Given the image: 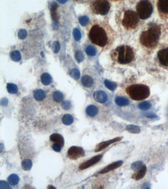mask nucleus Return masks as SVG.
<instances>
[{
	"label": "nucleus",
	"mask_w": 168,
	"mask_h": 189,
	"mask_svg": "<svg viewBox=\"0 0 168 189\" xmlns=\"http://www.w3.org/2000/svg\"><path fill=\"white\" fill-rule=\"evenodd\" d=\"M161 33L160 27L157 24H152L141 33L140 39L141 44L146 48H154L157 45Z\"/></svg>",
	"instance_id": "f257e3e1"
},
{
	"label": "nucleus",
	"mask_w": 168,
	"mask_h": 189,
	"mask_svg": "<svg viewBox=\"0 0 168 189\" xmlns=\"http://www.w3.org/2000/svg\"><path fill=\"white\" fill-rule=\"evenodd\" d=\"M112 33H108V31L102 26L96 24L90 29L89 38L93 44L99 47H104L107 46L112 39L109 36Z\"/></svg>",
	"instance_id": "f03ea898"
},
{
	"label": "nucleus",
	"mask_w": 168,
	"mask_h": 189,
	"mask_svg": "<svg viewBox=\"0 0 168 189\" xmlns=\"http://www.w3.org/2000/svg\"><path fill=\"white\" fill-rule=\"evenodd\" d=\"M135 57L133 48L127 45H121L117 47L113 51V60L122 65L131 63Z\"/></svg>",
	"instance_id": "7ed1b4c3"
},
{
	"label": "nucleus",
	"mask_w": 168,
	"mask_h": 189,
	"mask_svg": "<svg viewBox=\"0 0 168 189\" xmlns=\"http://www.w3.org/2000/svg\"><path fill=\"white\" fill-rule=\"evenodd\" d=\"M126 91L132 100L137 101L147 99L150 94L149 87L144 84H133L128 87Z\"/></svg>",
	"instance_id": "20e7f679"
},
{
	"label": "nucleus",
	"mask_w": 168,
	"mask_h": 189,
	"mask_svg": "<svg viewBox=\"0 0 168 189\" xmlns=\"http://www.w3.org/2000/svg\"><path fill=\"white\" fill-rule=\"evenodd\" d=\"M139 18L137 13L135 11L130 10L126 11L122 21L123 27L127 30L135 29L139 24Z\"/></svg>",
	"instance_id": "39448f33"
},
{
	"label": "nucleus",
	"mask_w": 168,
	"mask_h": 189,
	"mask_svg": "<svg viewBox=\"0 0 168 189\" xmlns=\"http://www.w3.org/2000/svg\"><path fill=\"white\" fill-rule=\"evenodd\" d=\"M137 13L140 18L146 19L150 17L153 12V6L149 0H141L136 7Z\"/></svg>",
	"instance_id": "423d86ee"
},
{
	"label": "nucleus",
	"mask_w": 168,
	"mask_h": 189,
	"mask_svg": "<svg viewBox=\"0 0 168 189\" xmlns=\"http://www.w3.org/2000/svg\"><path fill=\"white\" fill-rule=\"evenodd\" d=\"M110 8V4L108 0H95L92 5L93 12L101 15L108 14Z\"/></svg>",
	"instance_id": "0eeeda50"
},
{
	"label": "nucleus",
	"mask_w": 168,
	"mask_h": 189,
	"mask_svg": "<svg viewBox=\"0 0 168 189\" xmlns=\"http://www.w3.org/2000/svg\"><path fill=\"white\" fill-rule=\"evenodd\" d=\"M81 82L83 87L88 91H92L96 84V79L93 75V72H85L81 77Z\"/></svg>",
	"instance_id": "6e6552de"
},
{
	"label": "nucleus",
	"mask_w": 168,
	"mask_h": 189,
	"mask_svg": "<svg viewBox=\"0 0 168 189\" xmlns=\"http://www.w3.org/2000/svg\"><path fill=\"white\" fill-rule=\"evenodd\" d=\"M67 155L70 159L77 160L84 156L85 151L82 147L73 146L70 148Z\"/></svg>",
	"instance_id": "1a4fd4ad"
},
{
	"label": "nucleus",
	"mask_w": 168,
	"mask_h": 189,
	"mask_svg": "<svg viewBox=\"0 0 168 189\" xmlns=\"http://www.w3.org/2000/svg\"><path fill=\"white\" fill-rule=\"evenodd\" d=\"M102 155H98L97 156H94L85 162L83 163V164H81L80 165L78 168L80 170H84L89 168L99 162L102 158Z\"/></svg>",
	"instance_id": "9d476101"
},
{
	"label": "nucleus",
	"mask_w": 168,
	"mask_h": 189,
	"mask_svg": "<svg viewBox=\"0 0 168 189\" xmlns=\"http://www.w3.org/2000/svg\"><path fill=\"white\" fill-rule=\"evenodd\" d=\"M93 98L96 102L100 104H105L108 101L107 93L103 90H97L93 94Z\"/></svg>",
	"instance_id": "9b49d317"
},
{
	"label": "nucleus",
	"mask_w": 168,
	"mask_h": 189,
	"mask_svg": "<svg viewBox=\"0 0 168 189\" xmlns=\"http://www.w3.org/2000/svg\"><path fill=\"white\" fill-rule=\"evenodd\" d=\"M157 56L161 65L168 67V48H164L159 50Z\"/></svg>",
	"instance_id": "f8f14e48"
},
{
	"label": "nucleus",
	"mask_w": 168,
	"mask_h": 189,
	"mask_svg": "<svg viewBox=\"0 0 168 189\" xmlns=\"http://www.w3.org/2000/svg\"><path fill=\"white\" fill-rule=\"evenodd\" d=\"M122 139V137H116V138H113L112 140L103 141V142L100 143L99 144L96 146V148L95 149V152H100L101 151H102L104 149H105L106 147L110 145L111 144L118 142V141H120Z\"/></svg>",
	"instance_id": "ddd939ff"
},
{
	"label": "nucleus",
	"mask_w": 168,
	"mask_h": 189,
	"mask_svg": "<svg viewBox=\"0 0 168 189\" xmlns=\"http://www.w3.org/2000/svg\"><path fill=\"white\" fill-rule=\"evenodd\" d=\"M158 9L162 16L168 17V0H158Z\"/></svg>",
	"instance_id": "4468645a"
},
{
	"label": "nucleus",
	"mask_w": 168,
	"mask_h": 189,
	"mask_svg": "<svg viewBox=\"0 0 168 189\" xmlns=\"http://www.w3.org/2000/svg\"><path fill=\"white\" fill-rule=\"evenodd\" d=\"M99 107L95 105H88L85 109V113L90 118L96 119L99 113Z\"/></svg>",
	"instance_id": "2eb2a0df"
},
{
	"label": "nucleus",
	"mask_w": 168,
	"mask_h": 189,
	"mask_svg": "<svg viewBox=\"0 0 168 189\" xmlns=\"http://www.w3.org/2000/svg\"><path fill=\"white\" fill-rule=\"evenodd\" d=\"M123 161H118L117 162L113 163L111 164L108 165L107 167H105V168H103V170H101V171H99L98 173L99 174H105L107 173L112 171L113 170H116V168H118L120 166H121L123 164Z\"/></svg>",
	"instance_id": "dca6fc26"
},
{
	"label": "nucleus",
	"mask_w": 168,
	"mask_h": 189,
	"mask_svg": "<svg viewBox=\"0 0 168 189\" xmlns=\"http://www.w3.org/2000/svg\"><path fill=\"white\" fill-rule=\"evenodd\" d=\"M147 170V168L145 165H143V167L140 170L136 171V173L132 175V178L136 181L141 180L146 175Z\"/></svg>",
	"instance_id": "f3484780"
},
{
	"label": "nucleus",
	"mask_w": 168,
	"mask_h": 189,
	"mask_svg": "<svg viewBox=\"0 0 168 189\" xmlns=\"http://www.w3.org/2000/svg\"><path fill=\"white\" fill-rule=\"evenodd\" d=\"M50 140L53 143H58L61 144L62 146L64 145V139L62 135L58 133H54L50 136Z\"/></svg>",
	"instance_id": "a211bd4d"
},
{
	"label": "nucleus",
	"mask_w": 168,
	"mask_h": 189,
	"mask_svg": "<svg viewBox=\"0 0 168 189\" xmlns=\"http://www.w3.org/2000/svg\"><path fill=\"white\" fill-rule=\"evenodd\" d=\"M46 93L45 91L42 89H37L33 92V96L36 100L42 101L46 97Z\"/></svg>",
	"instance_id": "6ab92c4d"
},
{
	"label": "nucleus",
	"mask_w": 168,
	"mask_h": 189,
	"mask_svg": "<svg viewBox=\"0 0 168 189\" xmlns=\"http://www.w3.org/2000/svg\"><path fill=\"white\" fill-rule=\"evenodd\" d=\"M41 82L44 85H50L52 82V77L48 73H44L41 77Z\"/></svg>",
	"instance_id": "aec40b11"
},
{
	"label": "nucleus",
	"mask_w": 168,
	"mask_h": 189,
	"mask_svg": "<svg viewBox=\"0 0 168 189\" xmlns=\"http://www.w3.org/2000/svg\"><path fill=\"white\" fill-rule=\"evenodd\" d=\"M116 104L120 107H125L129 104V100L123 97H117L115 99Z\"/></svg>",
	"instance_id": "412c9836"
},
{
	"label": "nucleus",
	"mask_w": 168,
	"mask_h": 189,
	"mask_svg": "<svg viewBox=\"0 0 168 189\" xmlns=\"http://www.w3.org/2000/svg\"><path fill=\"white\" fill-rule=\"evenodd\" d=\"M19 180V177L16 174H11L8 178V182L11 186H16L18 184Z\"/></svg>",
	"instance_id": "4be33fe9"
},
{
	"label": "nucleus",
	"mask_w": 168,
	"mask_h": 189,
	"mask_svg": "<svg viewBox=\"0 0 168 189\" xmlns=\"http://www.w3.org/2000/svg\"><path fill=\"white\" fill-rule=\"evenodd\" d=\"M62 121L64 124L66 126H70L74 122V118L71 114H66L63 116Z\"/></svg>",
	"instance_id": "5701e85b"
},
{
	"label": "nucleus",
	"mask_w": 168,
	"mask_h": 189,
	"mask_svg": "<svg viewBox=\"0 0 168 189\" xmlns=\"http://www.w3.org/2000/svg\"><path fill=\"white\" fill-rule=\"evenodd\" d=\"M52 98L54 102L59 103L63 102L64 99V96L63 93L59 91H56L54 92L52 94Z\"/></svg>",
	"instance_id": "b1692460"
},
{
	"label": "nucleus",
	"mask_w": 168,
	"mask_h": 189,
	"mask_svg": "<svg viewBox=\"0 0 168 189\" xmlns=\"http://www.w3.org/2000/svg\"><path fill=\"white\" fill-rule=\"evenodd\" d=\"M85 52L87 55L90 57H93L96 55L97 53V50L93 45H88L85 47Z\"/></svg>",
	"instance_id": "393cba45"
},
{
	"label": "nucleus",
	"mask_w": 168,
	"mask_h": 189,
	"mask_svg": "<svg viewBox=\"0 0 168 189\" xmlns=\"http://www.w3.org/2000/svg\"><path fill=\"white\" fill-rule=\"evenodd\" d=\"M33 165V163L31 160L29 159L23 160L21 163V167L23 170L26 171L29 170L31 169Z\"/></svg>",
	"instance_id": "a878e982"
},
{
	"label": "nucleus",
	"mask_w": 168,
	"mask_h": 189,
	"mask_svg": "<svg viewBox=\"0 0 168 189\" xmlns=\"http://www.w3.org/2000/svg\"><path fill=\"white\" fill-rule=\"evenodd\" d=\"M6 89L9 93L11 94H16L18 93V88L16 84L9 83L6 85Z\"/></svg>",
	"instance_id": "bb28decb"
},
{
	"label": "nucleus",
	"mask_w": 168,
	"mask_h": 189,
	"mask_svg": "<svg viewBox=\"0 0 168 189\" xmlns=\"http://www.w3.org/2000/svg\"><path fill=\"white\" fill-rule=\"evenodd\" d=\"M126 130L131 134H139L141 132V129L138 126L134 125H129L126 127Z\"/></svg>",
	"instance_id": "cd10ccee"
},
{
	"label": "nucleus",
	"mask_w": 168,
	"mask_h": 189,
	"mask_svg": "<svg viewBox=\"0 0 168 189\" xmlns=\"http://www.w3.org/2000/svg\"><path fill=\"white\" fill-rule=\"evenodd\" d=\"M104 84L107 88L108 89L111 91H114L117 87V84H116V83L111 82L108 80L106 79L104 81Z\"/></svg>",
	"instance_id": "c85d7f7f"
},
{
	"label": "nucleus",
	"mask_w": 168,
	"mask_h": 189,
	"mask_svg": "<svg viewBox=\"0 0 168 189\" xmlns=\"http://www.w3.org/2000/svg\"><path fill=\"white\" fill-rule=\"evenodd\" d=\"M69 75L74 79L78 80L80 77V73L78 69H73L70 72Z\"/></svg>",
	"instance_id": "c756f323"
},
{
	"label": "nucleus",
	"mask_w": 168,
	"mask_h": 189,
	"mask_svg": "<svg viewBox=\"0 0 168 189\" xmlns=\"http://www.w3.org/2000/svg\"><path fill=\"white\" fill-rule=\"evenodd\" d=\"M11 60L14 61H19L21 59V53L18 50L12 51V52L11 53Z\"/></svg>",
	"instance_id": "7c9ffc66"
},
{
	"label": "nucleus",
	"mask_w": 168,
	"mask_h": 189,
	"mask_svg": "<svg viewBox=\"0 0 168 189\" xmlns=\"http://www.w3.org/2000/svg\"><path fill=\"white\" fill-rule=\"evenodd\" d=\"M51 16L52 17L53 19L56 21L57 20V15L56 14V10H57V4L55 2H53L51 5Z\"/></svg>",
	"instance_id": "2f4dec72"
},
{
	"label": "nucleus",
	"mask_w": 168,
	"mask_h": 189,
	"mask_svg": "<svg viewBox=\"0 0 168 189\" xmlns=\"http://www.w3.org/2000/svg\"><path fill=\"white\" fill-rule=\"evenodd\" d=\"M139 108L142 110H147L151 107V104L147 101H144L139 104Z\"/></svg>",
	"instance_id": "473e14b6"
},
{
	"label": "nucleus",
	"mask_w": 168,
	"mask_h": 189,
	"mask_svg": "<svg viewBox=\"0 0 168 189\" xmlns=\"http://www.w3.org/2000/svg\"><path fill=\"white\" fill-rule=\"evenodd\" d=\"M75 58L78 63H81L84 60V55L82 51L77 50L75 52Z\"/></svg>",
	"instance_id": "72a5a7b5"
},
{
	"label": "nucleus",
	"mask_w": 168,
	"mask_h": 189,
	"mask_svg": "<svg viewBox=\"0 0 168 189\" xmlns=\"http://www.w3.org/2000/svg\"><path fill=\"white\" fill-rule=\"evenodd\" d=\"M73 36L74 39L77 42L80 41L81 39V34L80 30L78 28H75L73 30Z\"/></svg>",
	"instance_id": "f704fd0d"
},
{
	"label": "nucleus",
	"mask_w": 168,
	"mask_h": 189,
	"mask_svg": "<svg viewBox=\"0 0 168 189\" xmlns=\"http://www.w3.org/2000/svg\"><path fill=\"white\" fill-rule=\"evenodd\" d=\"M143 163L141 161H137L136 162H134L131 165V168L132 170L137 171L139 170H140L141 167H143Z\"/></svg>",
	"instance_id": "c9c22d12"
},
{
	"label": "nucleus",
	"mask_w": 168,
	"mask_h": 189,
	"mask_svg": "<svg viewBox=\"0 0 168 189\" xmlns=\"http://www.w3.org/2000/svg\"><path fill=\"white\" fill-rule=\"evenodd\" d=\"M79 22L81 26H85L88 24L89 22V19L88 17L86 16V15L82 16L79 18Z\"/></svg>",
	"instance_id": "e433bc0d"
},
{
	"label": "nucleus",
	"mask_w": 168,
	"mask_h": 189,
	"mask_svg": "<svg viewBox=\"0 0 168 189\" xmlns=\"http://www.w3.org/2000/svg\"><path fill=\"white\" fill-rule=\"evenodd\" d=\"M72 107V104L69 101H64L62 104V107L65 110H69Z\"/></svg>",
	"instance_id": "4c0bfd02"
},
{
	"label": "nucleus",
	"mask_w": 168,
	"mask_h": 189,
	"mask_svg": "<svg viewBox=\"0 0 168 189\" xmlns=\"http://www.w3.org/2000/svg\"><path fill=\"white\" fill-rule=\"evenodd\" d=\"M18 38L20 39H24L27 37V32L24 29H20L18 31Z\"/></svg>",
	"instance_id": "58836bf2"
},
{
	"label": "nucleus",
	"mask_w": 168,
	"mask_h": 189,
	"mask_svg": "<svg viewBox=\"0 0 168 189\" xmlns=\"http://www.w3.org/2000/svg\"><path fill=\"white\" fill-rule=\"evenodd\" d=\"M52 49L54 53H57L60 50V44L58 42H54L52 45Z\"/></svg>",
	"instance_id": "ea45409f"
},
{
	"label": "nucleus",
	"mask_w": 168,
	"mask_h": 189,
	"mask_svg": "<svg viewBox=\"0 0 168 189\" xmlns=\"http://www.w3.org/2000/svg\"><path fill=\"white\" fill-rule=\"evenodd\" d=\"M62 147H63V146H62L61 144L58 143H54V144H53L52 146L53 150H54V151L56 152H61Z\"/></svg>",
	"instance_id": "a19ab883"
},
{
	"label": "nucleus",
	"mask_w": 168,
	"mask_h": 189,
	"mask_svg": "<svg viewBox=\"0 0 168 189\" xmlns=\"http://www.w3.org/2000/svg\"><path fill=\"white\" fill-rule=\"evenodd\" d=\"M142 189H149L150 188V185L149 183H145L143 184Z\"/></svg>",
	"instance_id": "79ce46f5"
},
{
	"label": "nucleus",
	"mask_w": 168,
	"mask_h": 189,
	"mask_svg": "<svg viewBox=\"0 0 168 189\" xmlns=\"http://www.w3.org/2000/svg\"><path fill=\"white\" fill-rule=\"evenodd\" d=\"M146 117H149V118H150L156 117V115H155V114H149V115H146Z\"/></svg>",
	"instance_id": "37998d69"
},
{
	"label": "nucleus",
	"mask_w": 168,
	"mask_h": 189,
	"mask_svg": "<svg viewBox=\"0 0 168 189\" xmlns=\"http://www.w3.org/2000/svg\"><path fill=\"white\" fill-rule=\"evenodd\" d=\"M67 1H68V0H58V1L61 4L65 3L67 2Z\"/></svg>",
	"instance_id": "c03bdc74"
},
{
	"label": "nucleus",
	"mask_w": 168,
	"mask_h": 189,
	"mask_svg": "<svg viewBox=\"0 0 168 189\" xmlns=\"http://www.w3.org/2000/svg\"></svg>",
	"instance_id": "a18cd8bd"
}]
</instances>
